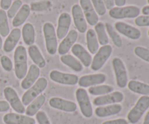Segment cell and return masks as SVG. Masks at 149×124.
Wrapping results in <instances>:
<instances>
[{"label": "cell", "instance_id": "cell-1", "mask_svg": "<svg viewBox=\"0 0 149 124\" xmlns=\"http://www.w3.org/2000/svg\"><path fill=\"white\" fill-rule=\"evenodd\" d=\"M15 74L17 79L22 80L28 71L27 51L25 46H18L14 52Z\"/></svg>", "mask_w": 149, "mask_h": 124}, {"label": "cell", "instance_id": "cell-13", "mask_svg": "<svg viewBox=\"0 0 149 124\" xmlns=\"http://www.w3.org/2000/svg\"><path fill=\"white\" fill-rule=\"evenodd\" d=\"M71 13L76 28L81 33H85L87 29V23L79 4H75L72 6Z\"/></svg>", "mask_w": 149, "mask_h": 124}, {"label": "cell", "instance_id": "cell-32", "mask_svg": "<svg viewBox=\"0 0 149 124\" xmlns=\"http://www.w3.org/2000/svg\"><path fill=\"white\" fill-rule=\"evenodd\" d=\"M105 27H106V32H107V34L109 35V37L111 39L112 42H113V44L118 48H120L122 46V38H121L120 35L119 34L117 31L116 30V29L114 28L113 26L111 24L109 23H106L105 24Z\"/></svg>", "mask_w": 149, "mask_h": 124}, {"label": "cell", "instance_id": "cell-33", "mask_svg": "<svg viewBox=\"0 0 149 124\" xmlns=\"http://www.w3.org/2000/svg\"><path fill=\"white\" fill-rule=\"evenodd\" d=\"M114 88L109 85H97L89 88L88 91L91 95L103 96L113 92Z\"/></svg>", "mask_w": 149, "mask_h": 124}, {"label": "cell", "instance_id": "cell-6", "mask_svg": "<svg viewBox=\"0 0 149 124\" xmlns=\"http://www.w3.org/2000/svg\"><path fill=\"white\" fill-rule=\"evenodd\" d=\"M113 52V48L111 45L107 44L99 48L97 52L95 54L92 60L90 68L93 71H97L103 68L106 61L109 59Z\"/></svg>", "mask_w": 149, "mask_h": 124}, {"label": "cell", "instance_id": "cell-51", "mask_svg": "<svg viewBox=\"0 0 149 124\" xmlns=\"http://www.w3.org/2000/svg\"><path fill=\"white\" fill-rule=\"evenodd\" d=\"M147 1H148V3L149 4V0H147Z\"/></svg>", "mask_w": 149, "mask_h": 124}, {"label": "cell", "instance_id": "cell-40", "mask_svg": "<svg viewBox=\"0 0 149 124\" xmlns=\"http://www.w3.org/2000/svg\"><path fill=\"white\" fill-rule=\"evenodd\" d=\"M135 23L140 27L149 26V15H141L135 18Z\"/></svg>", "mask_w": 149, "mask_h": 124}, {"label": "cell", "instance_id": "cell-14", "mask_svg": "<svg viewBox=\"0 0 149 124\" xmlns=\"http://www.w3.org/2000/svg\"><path fill=\"white\" fill-rule=\"evenodd\" d=\"M80 7L82 10L87 23L90 26H95L98 23V15L96 12L90 0H79Z\"/></svg>", "mask_w": 149, "mask_h": 124}, {"label": "cell", "instance_id": "cell-38", "mask_svg": "<svg viewBox=\"0 0 149 124\" xmlns=\"http://www.w3.org/2000/svg\"><path fill=\"white\" fill-rule=\"evenodd\" d=\"M90 1L98 15L103 16L106 14V8L103 0H90Z\"/></svg>", "mask_w": 149, "mask_h": 124}, {"label": "cell", "instance_id": "cell-45", "mask_svg": "<svg viewBox=\"0 0 149 124\" xmlns=\"http://www.w3.org/2000/svg\"><path fill=\"white\" fill-rule=\"evenodd\" d=\"M103 1H104L106 10H110L111 9L113 8L115 5L114 0H103Z\"/></svg>", "mask_w": 149, "mask_h": 124}, {"label": "cell", "instance_id": "cell-10", "mask_svg": "<svg viewBox=\"0 0 149 124\" xmlns=\"http://www.w3.org/2000/svg\"><path fill=\"white\" fill-rule=\"evenodd\" d=\"M49 78L54 82L62 85L74 86L78 84V76L73 73H66L57 70H53L49 73Z\"/></svg>", "mask_w": 149, "mask_h": 124}, {"label": "cell", "instance_id": "cell-17", "mask_svg": "<svg viewBox=\"0 0 149 124\" xmlns=\"http://www.w3.org/2000/svg\"><path fill=\"white\" fill-rule=\"evenodd\" d=\"M78 39V33L76 30L72 29L69 30L68 34L63 39L62 42L60 43L58 47V52L60 55H66L70 50L71 47L75 44Z\"/></svg>", "mask_w": 149, "mask_h": 124}, {"label": "cell", "instance_id": "cell-12", "mask_svg": "<svg viewBox=\"0 0 149 124\" xmlns=\"http://www.w3.org/2000/svg\"><path fill=\"white\" fill-rule=\"evenodd\" d=\"M114 28L118 33L132 40H138L141 36V32L139 29L125 22H116Z\"/></svg>", "mask_w": 149, "mask_h": 124}, {"label": "cell", "instance_id": "cell-31", "mask_svg": "<svg viewBox=\"0 0 149 124\" xmlns=\"http://www.w3.org/2000/svg\"><path fill=\"white\" fill-rule=\"evenodd\" d=\"M94 30L95 31L99 44L102 45V46L107 45L109 42V39L107 34V32H106L104 23H102V22H98L95 26Z\"/></svg>", "mask_w": 149, "mask_h": 124}, {"label": "cell", "instance_id": "cell-46", "mask_svg": "<svg viewBox=\"0 0 149 124\" xmlns=\"http://www.w3.org/2000/svg\"><path fill=\"white\" fill-rule=\"evenodd\" d=\"M127 0H114V4L116 7H123L126 4Z\"/></svg>", "mask_w": 149, "mask_h": 124}, {"label": "cell", "instance_id": "cell-36", "mask_svg": "<svg viewBox=\"0 0 149 124\" xmlns=\"http://www.w3.org/2000/svg\"><path fill=\"white\" fill-rule=\"evenodd\" d=\"M22 5H23V3H22L21 0H15V1L12 3L10 8L7 10V17H8V18H13V17H15V15L17 14V12L19 11V10H20V7H22Z\"/></svg>", "mask_w": 149, "mask_h": 124}, {"label": "cell", "instance_id": "cell-5", "mask_svg": "<svg viewBox=\"0 0 149 124\" xmlns=\"http://www.w3.org/2000/svg\"><path fill=\"white\" fill-rule=\"evenodd\" d=\"M149 107V97L142 96L139 98L133 108L127 115V120L132 124H136L141 120L145 112Z\"/></svg>", "mask_w": 149, "mask_h": 124}, {"label": "cell", "instance_id": "cell-19", "mask_svg": "<svg viewBox=\"0 0 149 124\" xmlns=\"http://www.w3.org/2000/svg\"><path fill=\"white\" fill-rule=\"evenodd\" d=\"M71 50L73 55L76 57L78 58L79 60L84 66L88 68L91 65L92 60H93L91 55L82 45H81L80 44H75L71 47Z\"/></svg>", "mask_w": 149, "mask_h": 124}, {"label": "cell", "instance_id": "cell-15", "mask_svg": "<svg viewBox=\"0 0 149 124\" xmlns=\"http://www.w3.org/2000/svg\"><path fill=\"white\" fill-rule=\"evenodd\" d=\"M107 76L103 73H94L84 75L79 78L78 84L80 87H91L100 85L106 82Z\"/></svg>", "mask_w": 149, "mask_h": 124}, {"label": "cell", "instance_id": "cell-23", "mask_svg": "<svg viewBox=\"0 0 149 124\" xmlns=\"http://www.w3.org/2000/svg\"><path fill=\"white\" fill-rule=\"evenodd\" d=\"M122 110V107L121 105L113 104L97 107L95 110V113L98 118H106L119 114Z\"/></svg>", "mask_w": 149, "mask_h": 124}, {"label": "cell", "instance_id": "cell-27", "mask_svg": "<svg viewBox=\"0 0 149 124\" xmlns=\"http://www.w3.org/2000/svg\"><path fill=\"white\" fill-rule=\"evenodd\" d=\"M21 33L25 44L27 46H31L34 44L36 33H35L34 27L31 23H25L22 28Z\"/></svg>", "mask_w": 149, "mask_h": 124}, {"label": "cell", "instance_id": "cell-18", "mask_svg": "<svg viewBox=\"0 0 149 124\" xmlns=\"http://www.w3.org/2000/svg\"><path fill=\"white\" fill-rule=\"evenodd\" d=\"M71 24V17L68 12H63L58 17L56 34L58 39H63L69 31Z\"/></svg>", "mask_w": 149, "mask_h": 124}, {"label": "cell", "instance_id": "cell-37", "mask_svg": "<svg viewBox=\"0 0 149 124\" xmlns=\"http://www.w3.org/2000/svg\"><path fill=\"white\" fill-rule=\"evenodd\" d=\"M135 55L143 60L149 62V49L143 46H138L134 49Z\"/></svg>", "mask_w": 149, "mask_h": 124}, {"label": "cell", "instance_id": "cell-34", "mask_svg": "<svg viewBox=\"0 0 149 124\" xmlns=\"http://www.w3.org/2000/svg\"><path fill=\"white\" fill-rule=\"evenodd\" d=\"M31 11L35 12H40L49 10L52 7V3L50 0H42L39 1H33L30 5Z\"/></svg>", "mask_w": 149, "mask_h": 124}, {"label": "cell", "instance_id": "cell-48", "mask_svg": "<svg viewBox=\"0 0 149 124\" xmlns=\"http://www.w3.org/2000/svg\"><path fill=\"white\" fill-rule=\"evenodd\" d=\"M143 124H149V111L147 113L146 116H145V118H144V121Z\"/></svg>", "mask_w": 149, "mask_h": 124}, {"label": "cell", "instance_id": "cell-2", "mask_svg": "<svg viewBox=\"0 0 149 124\" xmlns=\"http://www.w3.org/2000/svg\"><path fill=\"white\" fill-rule=\"evenodd\" d=\"M48 81L45 77L38 78L36 83L23 94L21 100L23 105H29L34 99L42 94V93L46 89Z\"/></svg>", "mask_w": 149, "mask_h": 124}, {"label": "cell", "instance_id": "cell-28", "mask_svg": "<svg viewBox=\"0 0 149 124\" xmlns=\"http://www.w3.org/2000/svg\"><path fill=\"white\" fill-rule=\"evenodd\" d=\"M61 61L65 65L68 66L74 71L77 73H79L83 71V65L81 63L78 59L74 57L71 55H63L61 56Z\"/></svg>", "mask_w": 149, "mask_h": 124}, {"label": "cell", "instance_id": "cell-35", "mask_svg": "<svg viewBox=\"0 0 149 124\" xmlns=\"http://www.w3.org/2000/svg\"><path fill=\"white\" fill-rule=\"evenodd\" d=\"M10 33L8 17L5 10H0V34L1 37H7Z\"/></svg>", "mask_w": 149, "mask_h": 124}, {"label": "cell", "instance_id": "cell-21", "mask_svg": "<svg viewBox=\"0 0 149 124\" xmlns=\"http://www.w3.org/2000/svg\"><path fill=\"white\" fill-rule=\"evenodd\" d=\"M20 37H21V30L18 28H13L7 36V39L4 41V43L3 44L2 47L4 52L10 53L13 52L20 41Z\"/></svg>", "mask_w": 149, "mask_h": 124}, {"label": "cell", "instance_id": "cell-16", "mask_svg": "<svg viewBox=\"0 0 149 124\" xmlns=\"http://www.w3.org/2000/svg\"><path fill=\"white\" fill-rule=\"evenodd\" d=\"M49 105L52 108L67 113H73L77 109V105L75 103L61 97H52L49 100Z\"/></svg>", "mask_w": 149, "mask_h": 124}, {"label": "cell", "instance_id": "cell-26", "mask_svg": "<svg viewBox=\"0 0 149 124\" xmlns=\"http://www.w3.org/2000/svg\"><path fill=\"white\" fill-rule=\"evenodd\" d=\"M45 101H46V97L44 94H40L39 96H38L28 105L27 108L26 109V112H25L26 116H29V117L35 116L45 104Z\"/></svg>", "mask_w": 149, "mask_h": 124}, {"label": "cell", "instance_id": "cell-44", "mask_svg": "<svg viewBox=\"0 0 149 124\" xmlns=\"http://www.w3.org/2000/svg\"><path fill=\"white\" fill-rule=\"evenodd\" d=\"M10 105L7 101L1 100L0 101V113H4L10 110Z\"/></svg>", "mask_w": 149, "mask_h": 124}, {"label": "cell", "instance_id": "cell-25", "mask_svg": "<svg viewBox=\"0 0 149 124\" xmlns=\"http://www.w3.org/2000/svg\"><path fill=\"white\" fill-rule=\"evenodd\" d=\"M30 13V6L27 4H23L20 10H19V11L17 12V14L13 17V22H12L13 27L17 28L19 26H22L26 22V20H27Z\"/></svg>", "mask_w": 149, "mask_h": 124}, {"label": "cell", "instance_id": "cell-11", "mask_svg": "<svg viewBox=\"0 0 149 124\" xmlns=\"http://www.w3.org/2000/svg\"><path fill=\"white\" fill-rule=\"evenodd\" d=\"M125 96L121 91H113L103 96H99L93 100V105L97 107L109 105L118 104L124 100Z\"/></svg>", "mask_w": 149, "mask_h": 124}, {"label": "cell", "instance_id": "cell-50", "mask_svg": "<svg viewBox=\"0 0 149 124\" xmlns=\"http://www.w3.org/2000/svg\"><path fill=\"white\" fill-rule=\"evenodd\" d=\"M148 36H149V30H148Z\"/></svg>", "mask_w": 149, "mask_h": 124}, {"label": "cell", "instance_id": "cell-8", "mask_svg": "<svg viewBox=\"0 0 149 124\" xmlns=\"http://www.w3.org/2000/svg\"><path fill=\"white\" fill-rule=\"evenodd\" d=\"M112 66L116 77V85L122 89L126 87L128 83L127 71L122 60L119 57L113 58L112 60Z\"/></svg>", "mask_w": 149, "mask_h": 124}, {"label": "cell", "instance_id": "cell-22", "mask_svg": "<svg viewBox=\"0 0 149 124\" xmlns=\"http://www.w3.org/2000/svg\"><path fill=\"white\" fill-rule=\"evenodd\" d=\"M3 121L5 124H35L34 119L28 116L19 113H10L3 117Z\"/></svg>", "mask_w": 149, "mask_h": 124}, {"label": "cell", "instance_id": "cell-43", "mask_svg": "<svg viewBox=\"0 0 149 124\" xmlns=\"http://www.w3.org/2000/svg\"><path fill=\"white\" fill-rule=\"evenodd\" d=\"M13 3V0H0V7L1 10H7Z\"/></svg>", "mask_w": 149, "mask_h": 124}, {"label": "cell", "instance_id": "cell-20", "mask_svg": "<svg viewBox=\"0 0 149 124\" xmlns=\"http://www.w3.org/2000/svg\"><path fill=\"white\" fill-rule=\"evenodd\" d=\"M39 75H40V70H39V67L36 66L34 64L31 65L29 67V69L28 70L26 76L21 81L22 89L27 90L29 88H31L37 81Z\"/></svg>", "mask_w": 149, "mask_h": 124}, {"label": "cell", "instance_id": "cell-7", "mask_svg": "<svg viewBox=\"0 0 149 124\" xmlns=\"http://www.w3.org/2000/svg\"><path fill=\"white\" fill-rule=\"evenodd\" d=\"M76 98L83 116L87 118L93 116V111L88 93L84 88H79L76 91Z\"/></svg>", "mask_w": 149, "mask_h": 124}, {"label": "cell", "instance_id": "cell-41", "mask_svg": "<svg viewBox=\"0 0 149 124\" xmlns=\"http://www.w3.org/2000/svg\"><path fill=\"white\" fill-rule=\"evenodd\" d=\"M36 118L39 124H51L49 118L44 111L39 110L36 114Z\"/></svg>", "mask_w": 149, "mask_h": 124}, {"label": "cell", "instance_id": "cell-4", "mask_svg": "<svg viewBox=\"0 0 149 124\" xmlns=\"http://www.w3.org/2000/svg\"><path fill=\"white\" fill-rule=\"evenodd\" d=\"M141 13V10L136 6L129 5L123 7H113L109 10V16L116 20L126 18H136Z\"/></svg>", "mask_w": 149, "mask_h": 124}, {"label": "cell", "instance_id": "cell-47", "mask_svg": "<svg viewBox=\"0 0 149 124\" xmlns=\"http://www.w3.org/2000/svg\"><path fill=\"white\" fill-rule=\"evenodd\" d=\"M142 13L144 15H149V5L145 6L142 9Z\"/></svg>", "mask_w": 149, "mask_h": 124}, {"label": "cell", "instance_id": "cell-3", "mask_svg": "<svg viewBox=\"0 0 149 124\" xmlns=\"http://www.w3.org/2000/svg\"><path fill=\"white\" fill-rule=\"evenodd\" d=\"M43 33L48 54L50 55H55L58 50V44L56 30L53 25L49 22L45 23L43 26Z\"/></svg>", "mask_w": 149, "mask_h": 124}, {"label": "cell", "instance_id": "cell-39", "mask_svg": "<svg viewBox=\"0 0 149 124\" xmlns=\"http://www.w3.org/2000/svg\"><path fill=\"white\" fill-rule=\"evenodd\" d=\"M0 62L3 69L7 72H10L13 68V64L9 57L6 55H2L0 57Z\"/></svg>", "mask_w": 149, "mask_h": 124}, {"label": "cell", "instance_id": "cell-49", "mask_svg": "<svg viewBox=\"0 0 149 124\" xmlns=\"http://www.w3.org/2000/svg\"><path fill=\"white\" fill-rule=\"evenodd\" d=\"M3 46V42H2V39H1V36L0 34V49L2 48Z\"/></svg>", "mask_w": 149, "mask_h": 124}, {"label": "cell", "instance_id": "cell-30", "mask_svg": "<svg viewBox=\"0 0 149 124\" xmlns=\"http://www.w3.org/2000/svg\"><path fill=\"white\" fill-rule=\"evenodd\" d=\"M127 87L131 91L136 94H141L143 96H148L149 97V85L144 84L138 81H128Z\"/></svg>", "mask_w": 149, "mask_h": 124}, {"label": "cell", "instance_id": "cell-9", "mask_svg": "<svg viewBox=\"0 0 149 124\" xmlns=\"http://www.w3.org/2000/svg\"><path fill=\"white\" fill-rule=\"evenodd\" d=\"M4 96L9 103L10 106L17 113L23 114L26 112V108L23 103L19 98L17 91L10 87H7L4 89Z\"/></svg>", "mask_w": 149, "mask_h": 124}, {"label": "cell", "instance_id": "cell-24", "mask_svg": "<svg viewBox=\"0 0 149 124\" xmlns=\"http://www.w3.org/2000/svg\"><path fill=\"white\" fill-rule=\"evenodd\" d=\"M28 53L34 65L39 67V68H45L46 65V60L36 45L33 44L29 46L28 49Z\"/></svg>", "mask_w": 149, "mask_h": 124}, {"label": "cell", "instance_id": "cell-42", "mask_svg": "<svg viewBox=\"0 0 149 124\" xmlns=\"http://www.w3.org/2000/svg\"><path fill=\"white\" fill-rule=\"evenodd\" d=\"M102 124H129L128 121L124 118H118L115 119V120H111V121H106L103 122Z\"/></svg>", "mask_w": 149, "mask_h": 124}, {"label": "cell", "instance_id": "cell-29", "mask_svg": "<svg viewBox=\"0 0 149 124\" xmlns=\"http://www.w3.org/2000/svg\"><path fill=\"white\" fill-rule=\"evenodd\" d=\"M86 41L87 46L90 53L95 54L99 49V42L94 29H88L86 33Z\"/></svg>", "mask_w": 149, "mask_h": 124}]
</instances>
